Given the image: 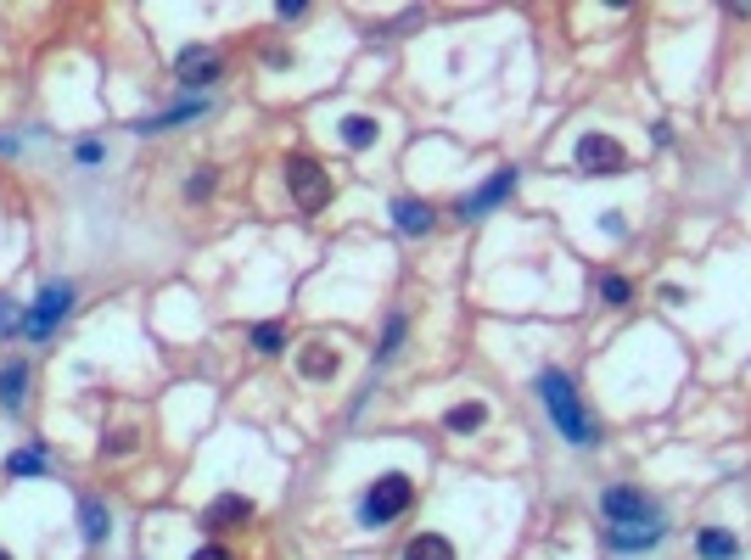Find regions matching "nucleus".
Returning a JSON list of instances; mask_svg holds the SVG:
<instances>
[{"label":"nucleus","instance_id":"obj_5","mask_svg":"<svg viewBox=\"0 0 751 560\" xmlns=\"http://www.w3.org/2000/svg\"><path fill=\"white\" fill-rule=\"evenodd\" d=\"M511 191H516V168H499V174H488V180H482L471 196H460L454 213H460V219H482V213H494Z\"/></svg>","mask_w":751,"mask_h":560},{"label":"nucleus","instance_id":"obj_24","mask_svg":"<svg viewBox=\"0 0 751 560\" xmlns=\"http://www.w3.org/2000/svg\"><path fill=\"white\" fill-rule=\"evenodd\" d=\"M191 560H236V555H230L225 544H208V549H197V555H191Z\"/></svg>","mask_w":751,"mask_h":560},{"label":"nucleus","instance_id":"obj_4","mask_svg":"<svg viewBox=\"0 0 751 560\" xmlns=\"http://www.w3.org/2000/svg\"><path fill=\"white\" fill-rule=\"evenodd\" d=\"M572 157H578L583 174H623L628 168V152L623 140L600 135V129H589V135H578V146H572Z\"/></svg>","mask_w":751,"mask_h":560},{"label":"nucleus","instance_id":"obj_1","mask_svg":"<svg viewBox=\"0 0 751 560\" xmlns=\"http://www.w3.org/2000/svg\"><path fill=\"white\" fill-rule=\"evenodd\" d=\"M539 398H544V415L555 420V437H567L572 448H595L600 443V420L583 409L578 387H572L567 370H544L539 376Z\"/></svg>","mask_w":751,"mask_h":560},{"label":"nucleus","instance_id":"obj_13","mask_svg":"<svg viewBox=\"0 0 751 560\" xmlns=\"http://www.w3.org/2000/svg\"><path fill=\"white\" fill-rule=\"evenodd\" d=\"M23 392H29V364L6 359L0 364V409H23Z\"/></svg>","mask_w":751,"mask_h":560},{"label":"nucleus","instance_id":"obj_23","mask_svg":"<svg viewBox=\"0 0 751 560\" xmlns=\"http://www.w3.org/2000/svg\"><path fill=\"white\" fill-rule=\"evenodd\" d=\"M398 342H404V314H393V320H387V331H382V348H376V359H393V353H398Z\"/></svg>","mask_w":751,"mask_h":560},{"label":"nucleus","instance_id":"obj_22","mask_svg":"<svg viewBox=\"0 0 751 560\" xmlns=\"http://www.w3.org/2000/svg\"><path fill=\"white\" fill-rule=\"evenodd\" d=\"M600 297H606V303H617V308H623V303H634V286H628L623 275H600Z\"/></svg>","mask_w":751,"mask_h":560},{"label":"nucleus","instance_id":"obj_2","mask_svg":"<svg viewBox=\"0 0 751 560\" xmlns=\"http://www.w3.org/2000/svg\"><path fill=\"white\" fill-rule=\"evenodd\" d=\"M410 504H415V482L404 471H387V476H376V482L365 488V499H359V521H365V527H387V521H398Z\"/></svg>","mask_w":751,"mask_h":560},{"label":"nucleus","instance_id":"obj_3","mask_svg":"<svg viewBox=\"0 0 751 560\" xmlns=\"http://www.w3.org/2000/svg\"><path fill=\"white\" fill-rule=\"evenodd\" d=\"M286 191L303 213H320L331 202V174L314 157H286Z\"/></svg>","mask_w":751,"mask_h":560},{"label":"nucleus","instance_id":"obj_8","mask_svg":"<svg viewBox=\"0 0 751 560\" xmlns=\"http://www.w3.org/2000/svg\"><path fill=\"white\" fill-rule=\"evenodd\" d=\"M68 303H73V286H45L40 303H34V314L23 320V331H29V336H51V325L68 314Z\"/></svg>","mask_w":751,"mask_h":560},{"label":"nucleus","instance_id":"obj_27","mask_svg":"<svg viewBox=\"0 0 751 560\" xmlns=\"http://www.w3.org/2000/svg\"><path fill=\"white\" fill-rule=\"evenodd\" d=\"M0 560H12V555H6V549H0Z\"/></svg>","mask_w":751,"mask_h":560},{"label":"nucleus","instance_id":"obj_17","mask_svg":"<svg viewBox=\"0 0 751 560\" xmlns=\"http://www.w3.org/2000/svg\"><path fill=\"white\" fill-rule=\"evenodd\" d=\"M79 527H85V544H101V538L113 532V516H107V504H101V499H85V504H79Z\"/></svg>","mask_w":751,"mask_h":560},{"label":"nucleus","instance_id":"obj_21","mask_svg":"<svg viewBox=\"0 0 751 560\" xmlns=\"http://www.w3.org/2000/svg\"><path fill=\"white\" fill-rule=\"evenodd\" d=\"M253 348H258V353H281V348H286V325H281V320L253 325Z\"/></svg>","mask_w":751,"mask_h":560},{"label":"nucleus","instance_id":"obj_6","mask_svg":"<svg viewBox=\"0 0 751 560\" xmlns=\"http://www.w3.org/2000/svg\"><path fill=\"white\" fill-rule=\"evenodd\" d=\"M600 510H606L611 527H634V521H651V499L639 488H606L600 493Z\"/></svg>","mask_w":751,"mask_h":560},{"label":"nucleus","instance_id":"obj_10","mask_svg":"<svg viewBox=\"0 0 751 560\" xmlns=\"http://www.w3.org/2000/svg\"><path fill=\"white\" fill-rule=\"evenodd\" d=\"M241 521H253V499H247V493H219V499L202 510V527H213V532H230V527H241Z\"/></svg>","mask_w":751,"mask_h":560},{"label":"nucleus","instance_id":"obj_11","mask_svg":"<svg viewBox=\"0 0 751 560\" xmlns=\"http://www.w3.org/2000/svg\"><path fill=\"white\" fill-rule=\"evenodd\" d=\"M342 370V353L326 348V342H309V348H298V376L303 381H331Z\"/></svg>","mask_w":751,"mask_h":560},{"label":"nucleus","instance_id":"obj_19","mask_svg":"<svg viewBox=\"0 0 751 560\" xmlns=\"http://www.w3.org/2000/svg\"><path fill=\"white\" fill-rule=\"evenodd\" d=\"M376 135H382V124H376V118H365V112H354V118H342V140H348L354 152L376 146Z\"/></svg>","mask_w":751,"mask_h":560},{"label":"nucleus","instance_id":"obj_26","mask_svg":"<svg viewBox=\"0 0 751 560\" xmlns=\"http://www.w3.org/2000/svg\"><path fill=\"white\" fill-rule=\"evenodd\" d=\"M17 325V314H12V303H0V331H12Z\"/></svg>","mask_w":751,"mask_h":560},{"label":"nucleus","instance_id":"obj_15","mask_svg":"<svg viewBox=\"0 0 751 560\" xmlns=\"http://www.w3.org/2000/svg\"><path fill=\"white\" fill-rule=\"evenodd\" d=\"M398 560H454V544L443 538V532H415Z\"/></svg>","mask_w":751,"mask_h":560},{"label":"nucleus","instance_id":"obj_18","mask_svg":"<svg viewBox=\"0 0 751 560\" xmlns=\"http://www.w3.org/2000/svg\"><path fill=\"white\" fill-rule=\"evenodd\" d=\"M197 112H208V101H180V107H169V112H157V118H146V124H135V129H146V135H152V129H174V124H191V118H197Z\"/></svg>","mask_w":751,"mask_h":560},{"label":"nucleus","instance_id":"obj_9","mask_svg":"<svg viewBox=\"0 0 751 560\" xmlns=\"http://www.w3.org/2000/svg\"><path fill=\"white\" fill-rule=\"evenodd\" d=\"M667 538V527H656V521H634V527H606V544L617 549V555H645V549H656Z\"/></svg>","mask_w":751,"mask_h":560},{"label":"nucleus","instance_id":"obj_12","mask_svg":"<svg viewBox=\"0 0 751 560\" xmlns=\"http://www.w3.org/2000/svg\"><path fill=\"white\" fill-rule=\"evenodd\" d=\"M695 555H701V560H735L740 555V538L729 527H701V532H695Z\"/></svg>","mask_w":751,"mask_h":560},{"label":"nucleus","instance_id":"obj_20","mask_svg":"<svg viewBox=\"0 0 751 560\" xmlns=\"http://www.w3.org/2000/svg\"><path fill=\"white\" fill-rule=\"evenodd\" d=\"M6 471L12 476H40L45 471V448H12V454H6Z\"/></svg>","mask_w":751,"mask_h":560},{"label":"nucleus","instance_id":"obj_25","mask_svg":"<svg viewBox=\"0 0 751 560\" xmlns=\"http://www.w3.org/2000/svg\"><path fill=\"white\" fill-rule=\"evenodd\" d=\"M73 157H79V163H101V146H96V140H79V152H73Z\"/></svg>","mask_w":751,"mask_h":560},{"label":"nucleus","instance_id":"obj_7","mask_svg":"<svg viewBox=\"0 0 751 560\" xmlns=\"http://www.w3.org/2000/svg\"><path fill=\"white\" fill-rule=\"evenodd\" d=\"M174 68H180V79L191 84V90H197V84L208 90V84L219 79V73H225V62H219V51H213V45H185Z\"/></svg>","mask_w":751,"mask_h":560},{"label":"nucleus","instance_id":"obj_16","mask_svg":"<svg viewBox=\"0 0 751 560\" xmlns=\"http://www.w3.org/2000/svg\"><path fill=\"white\" fill-rule=\"evenodd\" d=\"M482 420H488V404H477V398H471V404H454L449 415H443V432L466 437V432H477Z\"/></svg>","mask_w":751,"mask_h":560},{"label":"nucleus","instance_id":"obj_14","mask_svg":"<svg viewBox=\"0 0 751 560\" xmlns=\"http://www.w3.org/2000/svg\"><path fill=\"white\" fill-rule=\"evenodd\" d=\"M393 224L404 230V236H426V230H432V208L415 202V196H398L393 202Z\"/></svg>","mask_w":751,"mask_h":560}]
</instances>
